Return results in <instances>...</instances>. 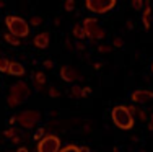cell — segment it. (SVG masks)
Wrapping results in <instances>:
<instances>
[{"instance_id":"obj_10","label":"cell","mask_w":153,"mask_h":152,"mask_svg":"<svg viewBox=\"0 0 153 152\" xmlns=\"http://www.w3.org/2000/svg\"><path fill=\"white\" fill-rule=\"evenodd\" d=\"M142 23L147 31L152 30V5L150 2H145V7L142 10Z\"/></svg>"},{"instance_id":"obj_1","label":"cell","mask_w":153,"mask_h":152,"mask_svg":"<svg viewBox=\"0 0 153 152\" xmlns=\"http://www.w3.org/2000/svg\"><path fill=\"white\" fill-rule=\"evenodd\" d=\"M30 97H31L30 85H28L26 82L20 80V82H16V84H13L10 87V92H8V95H7V105H8L10 108H15L18 105L25 103Z\"/></svg>"},{"instance_id":"obj_2","label":"cell","mask_w":153,"mask_h":152,"mask_svg":"<svg viewBox=\"0 0 153 152\" xmlns=\"http://www.w3.org/2000/svg\"><path fill=\"white\" fill-rule=\"evenodd\" d=\"M111 118H112V121H114V124L117 126L119 129H124V131L132 129L134 124H135V118L130 115V111L127 110L126 105H117V106L112 108Z\"/></svg>"},{"instance_id":"obj_16","label":"cell","mask_w":153,"mask_h":152,"mask_svg":"<svg viewBox=\"0 0 153 152\" xmlns=\"http://www.w3.org/2000/svg\"><path fill=\"white\" fill-rule=\"evenodd\" d=\"M3 39H5V41L8 43V44H12V46H20V44H21L20 39L15 38V36H12L10 33H5V34H3Z\"/></svg>"},{"instance_id":"obj_37","label":"cell","mask_w":153,"mask_h":152,"mask_svg":"<svg viewBox=\"0 0 153 152\" xmlns=\"http://www.w3.org/2000/svg\"><path fill=\"white\" fill-rule=\"evenodd\" d=\"M152 72H153V64H152Z\"/></svg>"},{"instance_id":"obj_6","label":"cell","mask_w":153,"mask_h":152,"mask_svg":"<svg viewBox=\"0 0 153 152\" xmlns=\"http://www.w3.org/2000/svg\"><path fill=\"white\" fill-rule=\"evenodd\" d=\"M116 5H117L116 0H86L85 3L86 8L91 13H96V15H106V13L116 8Z\"/></svg>"},{"instance_id":"obj_25","label":"cell","mask_w":153,"mask_h":152,"mask_svg":"<svg viewBox=\"0 0 153 152\" xmlns=\"http://www.w3.org/2000/svg\"><path fill=\"white\" fill-rule=\"evenodd\" d=\"M98 51H100V52H111L112 48L108 44H101V46H98Z\"/></svg>"},{"instance_id":"obj_3","label":"cell","mask_w":153,"mask_h":152,"mask_svg":"<svg viewBox=\"0 0 153 152\" xmlns=\"http://www.w3.org/2000/svg\"><path fill=\"white\" fill-rule=\"evenodd\" d=\"M5 25L8 28V33L15 38H26L30 36V25L26 20H23L21 16H15V15H8L5 18Z\"/></svg>"},{"instance_id":"obj_4","label":"cell","mask_w":153,"mask_h":152,"mask_svg":"<svg viewBox=\"0 0 153 152\" xmlns=\"http://www.w3.org/2000/svg\"><path fill=\"white\" fill-rule=\"evenodd\" d=\"M83 26V31H85V38L91 39V41H96V39H103L106 36V31L100 26L98 20L94 16H88L83 20L82 23Z\"/></svg>"},{"instance_id":"obj_28","label":"cell","mask_w":153,"mask_h":152,"mask_svg":"<svg viewBox=\"0 0 153 152\" xmlns=\"http://www.w3.org/2000/svg\"><path fill=\"white\" fill-rule=\"evenodd\" d=\"M42 66H44V69H52L54 67V62L51 59H47V61H44V62H42Z\"/></svg>"},{"instance_id":"obj_11","label":"cell","mask_w":153,"mask_h":152,"mask_svg":"<svg viewBox=\"0 0 153 152\" xmlns=\"http://www.w3.org/2000/svg\"><path fill=\"white\" fill-rule=\"evenodd\" d=\"M7 74L10 75H15V77H21V75L26 74V69H25V66L21 62H16V61H10L8 64V72Z\"/></svg>"},{"instance_id":"obj_35","label":"cell","mask_w":153,"mask_h":152,"mask_svg":"<svg viewBox=\"0 0 153 152\" xmlns=\"http://www.w3.org/2000/svg\"><path fill=\"white\" fill-rule=\"evenodd\" d=\"M94 69H96V70H98V69H101V62H98V64H94Z\"/></svg>"},{"instance_id":"obj_38","label":"cell","mask_w":153,"mask_h":152,"mask_svg":"<svg viewBox=\"0 0 153 152\" xmlns=\"http://www.w3.org/2000/svg\"><path fill=\"white\" fill-rule=\"evenodd\" d=\"M142 152H143V151H142Z\"/></svg>"},{"instance_id":"obj_7","label":"cell","mask_w":153,"mask_h":152,"mask_svg":"<svg viewBox=\"0 0 153 152\" xmlns=\"http://www.w3.org/2000/svg\"><path fill=\"white\" fill-rule=\"evenodd\" d=\"M38 152H59L60 151V139L56 134H46L36 144Z\"/></svg>"},{"instance_id":"obj_27","label":"cell","mask_w":153,"mask_h":152,"mask_svg":"<svg viewBox=\"0 0 153 152\" xmlns=\"http://www.w3.org/2000/svg\"><path fill=\"white\" fill-rule=\"evenodd\" d=\"M112 44H114L116 48H122V46H124V41H122L121 38H114V41H112Z\"/></svg>"},{"instance_id":"obj_14","label":"cell","mask_w":153,"mask_h":152,"mask_svg":"<svg viewBox=\"0 0 153 152\" xmlns=\"http://www.w3.org/2000/svg\"><path fill=\"white\" fill-rule=\"evenodd\" d=\"M72 33L76 39H85V31H83V26L80 23H76L74 26V30H72Z\"/></svg>"},{"instance_id":"obj_17","label":"cell","mask_w":153,"mask_h":152,"mask_svg":"<svg viewBox=\"0 0 153 152\" xmlns=\"http://www.w3.org/2000/svg\"><path fill=\"white\" fill-rule=\"evenodd\" d=\"M8 64H10V61L7 57H0V72L7 74L8 72Z\"/></svg>"},{"instance_id":"obj_36","label":"cell","mask_w":153,"mask_h":152,"mask_svg":"<svg viewBox=\"0 0 153 152\" xmlns=\"http://www.w3.org/2000/svg\"><path fill=\"white\" fill-rule=\"evenodd\" d=\"M114 152H119V149H117V147H114Z\"/></svg>"},{"instance_id":"obj_15","label":"cell","mask_w":153,"mask_h":152,"mask_svg":"<svg viewBox=\"0 0 153 152\" xmlns=\"http://www.w3.org/2000/svg\"><path fill=\"white\" fill-rule=\"evenodd\" d=\"M70 97H74V98H83V88L80 85H74L70 88Z\"/></svg>"},{"instance_id":"obj_18","label":"cell","mask_w":153,"mask_h":152,"mask_svg":"<svg viewBox=\"0 0 153 152\" xmlns=\"http://www.w3.org/2000/svg\"><path fill=\"white\" fill-rule=\"evenodd\" d=\"M59 152H80L78 146H75V144H67V146L60 147Z\"/></svg>"},{"instance_id":"obj_9","label":"cell","mask_w":153,"mask_h":152,"mask_svg":"<svg viewBox=\"0 0 153 152\" xmlns=\"http://www.w3.org/2000/svg\"><path fill=\"white\" fill-rule=\"evenodd\" d=\"M60 79L64 82H75L82 77H80V74L72 66H62L60 67Z\"/></svg>"},{"instance_id":"obj_24","label":"cell","mask_w":153,"mask_h":152,"mask_svg":"<svg viewBox=\"0 0 153 152\" xmlns=\"http://www.w3.org/2000/svg\"><path fill=\"white\" fill-rule=\"evenodd\" d=\"M15 134H16V131H15L13 128L7 129V131L3 133V136H5V137H8V139H13V137H15Z\"/></svg>"},{"instance_id":"obj_19","label":"cell","mask_w":153,"mask_h":152,"mask_svg":"<svg viewBox=\"0 0 153 152\" xmlns=\"http://www.w3.org/2000/svg\"><path fill=\"white\" fill-rule=\"evenodd\" d=\"M134 118H138L140 121H147V115L142 110H138V108H135V111H134Z\"/></svg>"},{"instance_id":"obj_31","label":"cell","mask_w":153,"mask_h":152,"mask_svg":"<svg viewBox=\"0 0 153 152\" xmlns=\"http://www.w3.org/2000/svg\"><path fill=\"white\" fill-rule=\"evenodd\" d=\"M16 152H30V151H28L26 147H18V149H16Z\"/></svg>"},{"instance_id":"obj_34","label":"cell","mask_w":153,"mask_h":152,"mask_svg":"<svg viewBox=\"0 0 153 152\" xmlns=\"http://www.w3.org/2000/svg\"><path fill=\"white\" fill-rule=\"evenodd\" d=\"M12 141H13V142H16V144H18V142H20V137H18V136H15Z\"/></svg>"},{"instance_id":"obj_22","label":"cell","mask_w":153,"mask_h":152,"mask_svg":"<svg viewBox=\"0 0 153 152\" xmlns=\"http://www.w3.org/2000/svg\"><path fill=\"white\" fill-rule=\"evenodd\" d=\"M64 8L67 10V12H72V10L75 8V2H74V0H65V3H64Z\"/></svg>"},{"instance_id":"obj_12","label":"cell","mask_w":153,"mask_h":152,"mask_svg":"<svg viewBox=\"0 0 153 152\" xmlns=\"http://www.w3.org/2000/svg\"><path fill=\"white\" fill-rule=\"evenodd\" d=\"M33 43H34L36 48L46 49L47 46H49V33H39V34H36L34 39H33Z\"/></svg>"},{"instance_id":"obj_5","label":"cell","mask_w":153,"mask_h":152,"mask_svg":"<svg viewBox=\"0 0 153 152\" xmlns=\"http://www.w3.org/2000/svg\"><path fill=\"white\" fill-rule=\"evenodd\" d=\"M39 119H41V113H39L38 110H25L15 116V121L25 129L34 128L39 123Z\"/></svg>"},{"instance_id":"obj_30","label":"cell","mask_w":153,"mask_h":152,"mask_svg":"<svg viewBox=\"0 0 153 152\" xmlns=\"http://www.w3.org/2000/svg\"><path fill=\"white\" fill-rule=\"evenodd\" d=\"M78 149H80V152H91L90 147H86V146H82V147H78Z\"/></svg>"},{"instance_id":"obj_29","label":"cell","mask_w":153,"mask_h":152,"mask_svg":"<svg viewBox=\"0 0 153 152\" xmlns=\"http://www.w3.org/2000/svg\"><path fill=\"white\" fill-rule=\"evenodd\" d=\"M91 93V88L90 87H83V97H88Z\"/></svg>"},{"instance_id":"obj_13","label":"cell","mask_w":153,"mask_h":152,"mask_svg":"<svg viewBox=\"0 0 153 152\" xmlns=\"http://www.w3.org/2000/svg\"><path fill=\"white\" fill-rule=\"evenodd\" d=\"M33 85H34V90L36 92H39V90L42 88V87L46 85V74L44 72H36L34 74V79H33Z\"/></svg>"},{"instance_id":"obj_20","label":"cell","mask_w":153,"mask_h":152,"mask_svg":"<svg viewBox=\"0 0 153 152\" xmlns=\"http://www.w3.org/2000/svg\"><path fill=\"white\" fill-rule=\"evenodd\" d=\"M42 23V18L41 16H31V20H30V26H39V25Z\"/></svg>"},{"instance_id":"obj_26","label":"cell","mask_w":153,"mask_h":152,"mask_svg":"<svg viewBox=\"0 0 153 152\" xmlns=\"http://www.w3.org/2000/svg\"><path fill=\"white\" fill-rule=\"evenodd\" d=\"M49 97H52V98H56V97H60V92H59L57 88H54V87H52V88L49 90Z\"/></svg>"},{"instance_id":"obj_21","label":"cell","mask_w":153,"mask_h":152,"mask_svg":"<svg viewBox=\"0 0 153 152\" xmlns=\"http://www.w3.org/2000/svg\"><path fill=\"white\" fill-rule=\"evenodd\" d=\"M132 7H134L135 10H143L145 2H143V0H134V2H132Z\"/></svg>"},{"instance_id":"obj_32","label":"cell","mask_w":153,"mask_h":152,"mask_svg":"<svg viewBox=\"0 0 153 152\" xmlns=\"http://www.w3.org/2000/svg\"><path fill=\"white\" fill-rule=\"evenodd\" d=\"M132 25H134V23H132V20H127V28H129V30H132V28H134Z\"/></svg>"},{"instance_id":"obj_8","label":"cell","mask_w":153,"mask_h":152,"mask_svg":"<svg viewBox=\"0 0 153 152\" xmlns=\"http://www.w3.org/2000/svg\"><path fill=\"white\" fill-rule=\"evenodd\" d=\"M130 100L138 105L147 103L148 100H153V92H150V90H134L130 93Z\"/></svg>"},{"instance_id":"obj_33","label":"cell","mask_w":153,"mask_h":152,"mask_svg":"<svg viewBox=\"0 0 153 152\" xmlns=\"http://www.w3.org/2000/svg\"><path fill=\"white\" fill-rule=\"evenodd\" d=\"M76 48H78V49H83V48H85V44H83V43H76Z\"/></svg>"},{"instance_id":"obj_23","label":"cell","mask_w":153,"mask_h":152,"mask_svg":"<svg viewBox=\"0 0 153 152\" xmlns=\"http://www.w3.org/2000/svg\"><path fill=\"white\" fill-rule=\"evenodd\" d=\"M44 136H46V129H44V128H41V129H38V131H36L34 139H36V141H41Z\"/></svg>"}]
</instances>
